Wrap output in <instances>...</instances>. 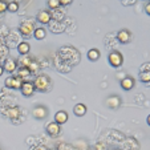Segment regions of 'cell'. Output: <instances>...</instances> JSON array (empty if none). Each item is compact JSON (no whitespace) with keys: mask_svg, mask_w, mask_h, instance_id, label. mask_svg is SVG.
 I'll use <instances>...</instances> for the list:
<instances>
[{"mask_svg":"<svg viewBox=\"0 0 150 150\" xmlns=\"http://www.w3.org/2000/svg\"><path fill=\"white\" fill-rule=\"evenodd\" d=\"M51 79H49L47 74H40L33 81V86H35V91H39V92H48L51 89Z\"/></svg>","mask_w":150,"mask_h":150,"instance_id":"obj_1","label":"cell"},{"mask_svg":"<svg viewBox=\"0 0 150 150\" xmlns=\"http://www.w3.org/2000/svg\"><path fill=\"white\" fill-rule=\"evenodd\" d=\"M35 29H36V27H35L33 20H25V21H23L19 27V31L23 37H31L32 35H33Z\"/></svg>","mask_w":150,"mask_h":150,"instance_id":"obj_2","label":"cell"},{"mask_svg":"<svg viewBox=\"0 0 150 150\" xmlns=\"http://www.w3.org/2000/svg\"><path fill=\"white\" fill-rule=\"evenodd\" d=\"M108 60H109V64L114 68H120L122 65V62H124V56H122L121 52L118 51H113L109 53L108 56Z\"/></svg>","mask_w":150,"mask_h":150,"instance_id":"obj_3","label":"cell"},{"mask_svg":"<svg viewBox=\"0 0 150 150\" xmlns=\"http://www.w3.org/2000/svg\"><path fill=\"white\" fill-rule=\"evenodd\" d=\"M4 84H6V86L9 89H20L21 85H23V80L20 79L19 76H9L6 79Z\"/></svg>","mask_w":150,"mask_h":150,"instance_id":"obj_4","label":"cell"},{"mask_svg":"<svg viewBox=\"0 0 150 150\" xmlns=\"http://www.w3.org/2000/svg\"><path fill=\"white\" fill-rule=\"evenodd\" d=\"M32 116L36 120H44L48 116V109L44 105H37L36 108H33V110H32Z\"/></svg>","mask_w":150,"mask_h":150,"instance_id":"obj_5","label":"cell"},{"mask_svg":"<svg viewBox=\"0 0 150 150\" xmlns=\"http://www.w3.org/2000/svg\"><path fill=\"white\" fill-rule=\"evenodd\" d=\"M21 93H23L24 97H31L35 92V86H33V82L31 81H23V85L20 88Z\"/></svg>","mask_w":150,"mask_h":150,"instance_id":"obj_6","label":"cell"},{"mask_svg":"<svg viewBox=\"0 0 150 150\" xmlns=\"http://www.w3.org/2000/svg\"><path fill=\"white\" fill-rule=\"evenodd\" d=\"M60 132H61V127H60L59 124H56V122H49L48 125H47V133L49 134L51 137H57L60 134Z\"/></svg>","mask_w":150,"mask_h":150,"instance_id":"obj_7","label":"cell"},{"mask_svg":"<svg viewBox=\"0 0 150 150\" xmlns=\"http://www.w3.org/2000/svg\"><path fill=\"white\" fill-rule=\"evenodd\" d=\"M36 19H37V21L41 24H49L52 20V15H51V12H48V11H40L39 13L36 15Z\"/></svg>","mask_w":150,"mask_h":150,"instance_id":"obj_8","label":"cell"},{"mask_svg":"<svg viewBox=\"0 0 150 150\" xmlns=\"http://www.w3.org/2000/svg\"><path fill=\"white\" fill-rule=\"evenodd\" d=\"M117 39H118V41L122 42V44L129 42L132 40L130 31H127V29H121V31H118V33H117Z\"/></svg>","mask_w":150,"mask_h":150,"instance_id":"obj_9","label":"cell"},{"mask_svg":"<svg viewBox=\"0 0 150 150\" xmlns=\"http://www.w3.org/2000/svg\"><path fill=\"white\" fill-rule=\"evenodd\" d=\"M121 88L124 89V91H132V89L134 88V79L130 76L127 77H124V79L121 80Z\"/></svg>","mask_w":150,"mask_h":150,"instance_id":"obj_10","label":"cell"},{"mask_svg":"<svg viewBox=\"0 0 150 150\" xmlns=\"http://www.w3.org/2000/svg\"><path fill=\"white\" fill-rule=\"evenodd\" d=\"M3 68H4V71L8 72V73H13V72L17 69V62H16V60H13V59H7L6 62H4Z\"/></svg>","mask_w":150,"mask_h":150,"instance_id":"obj_11","label":"cell"},{"mask_svg":"<svg viewBox=\"0 0 150 150\" xmlns=\"http://www.w3.org/2000/svg\"><path fill=\"white\" fill-rule=\"evenodd\" d=\"M68 121V113L65 110H59L56 114H54V122L59 125L65 124Z\"/></svg>","mask_w":150,"mask_h":150,"instance_id":"obj_12","label":"cell"},{"mask_svg":"<svg viewBox=\"0 0 150 150\" xmlns=\"http://www.w3.org/2000/svg\"><path fill=\"white\" fill-rule=\"evenodd\" d=\"M106 105H108L110 109H116L121 105V98L118 96H110L106 100Z\"/></svg>","mask_w":150,"mask_h":150,"instance_id":"obj_13","label":"cell"},{"mask_svg":"<svg viewBox=\"0 0 150 150\" xmlns=\"http://www.w3.org/2000/svg\"><path fill=\"white\" fill-rule=\"evenodd\" d=\"M29 51H31V47H29V44L27 41L19 42V45H17V52H19L21 56H27V54L29 53Z\"/></svg>","mask_w":150,"mask_h":150,"instance_id":"obj_14","label":"cell"},{"mask_svg":"<svg viewBox=\"0 0 150 150\" xmlns=\"http://www.w3.org/2000/svg\"><path fill=\"white\" fill-rule=\"evenodd\" d=\"M86 110H88V109H86V106H85L84 104H76L73 108V113H74V116H77V117L85 116Z\"/></svg>","mask_w":150,"mask_h":150,"instance_id":"obj_15","label":"cell"},{"mask_svg":"<svg viewBox=\"0 0 150 150\" xmlns=\"http://www.w3.org/2000/svg\"><path fill=\"white\" fill-rule=\"evenodd\" d=\"M100 56H101V53H100L98 49H96V48L89 49V52H88V59L91 60V61H97V60L100 59Z\"/></svg>","mask_w":150,"mask_h":150,"instance_id":"obj_16","label":"cell"},{"mask_svg":"<svg viewBox=\"0 0 150 150\" xmlns=\"http://www.w3.org/2000/svg\"><path fill=\"white\" fill-rule=\"evenodd\" d=\"M7 116H8V118H11V120L17 118V117L20 116V109L17 108V106H13V108L8 109V112H7Z\"/></svg>","mask_w":150,"mask_h":150,"instance_id":"obj_17","label":"cell"},{"mask_svg":"<svg viewBox=\"0 0 150 150\" xmlns=\"http://www.w3.org/2000/svg\"><path fill=\"white\" fill-rule=\"evenodd\" d=\"M33 36L36 40H42V39H45L47 36V31L44 28H36L33 32Z\"/></svg>","mask_w":150,"mask_h":150,"instance_id":"obj_18","label":"cell"},{"mask_svg":"<svg viewBox=\"0 0 150 150\" xmlns=\"http://www.w3.org/2000/svg\"><path fill=\"white\" fill-rule=\"evenodd\" d=\"M27 68L29 69V72H31V74H32V73H37V72H39L40 65L36 60H31V62H29V65L27 67Z\"/></svg>","mask_w":150,"mask_h":150,"instance_id":"obj_19","label":"cell"},{"mask_svg":"<svg viewBox=\"0 0 150 150\" xmlns=\"http://www.w3.org/2000/svg\"><path fill=\"white\" fill-rule=\"evenodd\" d=\"M29 74H31V72H29L28 68H20L19 72H17V76H19L21 80H23V79H27Z\"/></svg>","mask_w":150,"mask_h":150,"instance_id":"obj_20","label":"cell"},{"mask_svg":"<svg viewBox=\"0 0 150 150\" xmlns=\"http://www.w3.org/2000/svg\"><path fill=\"white\" fill-rule=\"evenodd\" d=\"M139 79H141L142 82H150V71H145V72H141L139 74Z\"/></svg>","mask_w":150,"mask_h":150,"instance_id":"obj_21","label":"cell"},{"mask_svg":"<svg viewBox=\"0 0 150 150\" xmlns=\"http://www.w3.org/2000/svg\"><path fill=\"white\" fill-rule=\"evenodd\" d=\"M48 7L54 11V9H59L61 6H60V1H59V0H48Z\"/></svg>","mask_w":150,"mask_h":150,"instance_id":"obj_22","label":"cell"},{"mask_svg":"<svg viewBox=\"0 0 150 150\" xmlns=\"http://www.w3.org/2000/svg\"><path fill=\"white\" fill-rule=\"evenodd\" d=\"M7 11H9V12H17V11H19V4H17L16 1H11V3H8Z\"/></svg>","mask_w":150,"mask_h":150,"instance_id":"obj_23","label":"cell"},{"mask_svg":"<svg viewBox=\"0 0 150 150\" xmlns=\"http://www.w3.org/2000/svg\"><path fill=\"white\" fill-rule=\"evenodd\" d=\"M7 7H8V3H7L6 0H0V13L6 12L7 11Z\"/></svg>","mask_w":150,"mask_h":150,"instance_id":"obj_24","label":"cell"},{"mask_svg":"<svg viewBox=\"0 0 150 150\" xmlns=\"http://www.w3.org/2000/svg\"><path fill=\"white\" fill-rule=\"evenodd\" d=\"M60 6H69V4L73 3V0H59Z\"/></svg>","mask_w":150,"mask_h":150,"instance_id":"obj_25","label":"cell"},{"mask_svg":"<svg viewBox=\"0 0 150 150\" xmlns=\"http://www.w3.org/2000/svg\"><path fill=\"white\" fill-rule=\"evenodd\" d=\"M145 12H146L147 15H150V3L146 4V7H145Z\"/></svg>","mask_w":150,"mask_h":150,"instance_id":"obj_26","label":"cell"},{"mask_svg":"<svg viewBox=\"0 0 150 150\" xmlns=\"http://www.w3.org/2000/svg\"><path fill=\"white\" fill-rule=\"evenodd\" d=\"M4 73V68H3V65H0V76Z\"/></svg>","mask_w":150,"mask_h":150,"instance_id":"obj_27","label":"cell"},{"mask_svg":"<svg viewBox=\"0 0 150 150\" xmlns=\"http://www.w3.org/2000/svg\"><path fill=\"white\" fill-rule=\"evenodd\" d=\"M146 122H147V125H149V126H150V114H149V116H147V118H146Z\"/></svg>","mask_w":150,"mask_h":150,"instance_id":"obj_28","label":"cell"},{"mask_svg":"<svg viewBox=\"0 0 150 150\" xmlns=\"http://www.w3.org/2000/svg\"><path fill=\"white\" fill-rule=\"evenodd\" d=\"M35 150H44V149H42V147H36Z\"/></svg>","mask_w":150,"mask_h":150,"instance_id":"obj_29","label":"cell"}]
</instances>
